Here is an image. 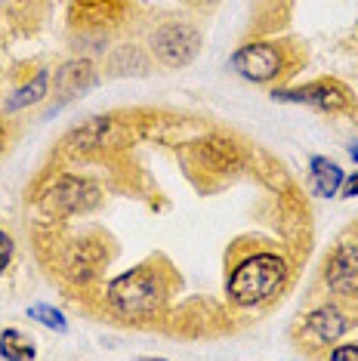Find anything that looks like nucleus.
<instances>
[{
    "label": "nucleus",
    "mask_w": 358,
    "mask_h": 361,
    "mask_svg": "<svg viewBox=\"0 0 358 361\" xmlns=\"http://www.w3.org/2000/svg\"><path fill=\"white\" fill-rule=\"evenodd\" d=\"M349 158H352V161L358 164V142H355V145H349Z\"/></svg>",
    "instance_id": "16"
},
{
    "label": "nucleus",
    "mask_w": 358,
    "mask_h": 361,
    "mask_svg": "<svg viewBox=\"0 0 358 361\" xmlns=\"http://www.w3.org/2000/svg\"><path fill=\"white\" fill-rule=\"evenodd\" d=\"M343 192H346V198H355V195H358V173H352V179L346 183Z\"/></svg>",
    "instance_id": "15"
},
{
    "label": "nucleus",
    "mask_w": 358,
    "mask_h": 361,
    "mask_svg": "<svg viewBox=\"0 0 358 361\" xmlns=\"http://www.w3.org/2000/svg\"><path fill=\"white\" fill-rule=\"evenodd\" d=\"M28 318H35L37 324L50 327V331H56V334H65V331H68V322H65L62 312L53 309V306H44V302H37V306H28Z\"/></svg>",
    "instance_id": "12"
},
{
    "label": "nucleus",
    "mask_w": 358,
    "mask_h": 361,
    "mask_svg": "<svg viewBox=\"0 0 358 361\" xmlns=\"http://www.w3.org/2000/svg\"><path fill=\"white\" fill-rule=\"evenodd\" d=\"M152 47L161 62L176 68V65H189L195 59V53H198V47H201V37H198V31L192 25H185V22H167V25H161L154 31Z\"/></svg>",
    "instance_id": "3"
},
{
    "label": "nucleus",
    "mask_w": 358,
    "mask_h": 361,
    "mask_svg": "<svg viewBox=\"0 0 358 361\" xmlns=\"http://www.w3.org/2000/svg\"><path fill=\"white\" fill-rule=\"evenodd\" d=\"M84 192H93L84 179H71V176H62L53 188V207L62 210V213H75V210H84L90 201H84Z\"/></svg>",
    "instance_id": "8"
},
{
    "label": "nucleus",
    "mask_w": 358,
    "mask_h": 361,
    "mask_svg": "<svg viewBox=\"0 0 358 361\" xmlns=\"http://www.w3.org/2000/svg\"><path fill=\"white\" fill-rule=\"evenodd\" d=\"M275 102H297V105H312L319 111H340L349 105L346 87H340L337 80H319V84L297 87V90H275Z\"/></svg>",
    "instance_id": "5"
},
{
    "label": "nucleus",
    "mask_w": 358,
    "mask_h": 361,
    "mask_svg": "<svg viewBox=\"0 0 358 361\" xmlns=\"http://www.w3.org/2000/svg\"><path fill=\"white\" fill-rule=\"evenodd\" d=\"M232 68L238 71L244 80H254V84H266V80L278 78L284 68V56L281 47L275 44H247L232 56Z\"/></svg>",
    "instance_id": "4"
},
{
    "label": "nucleus",
    "mask_w": 358,
    "mask_h": 361,
    "mask_svg": "<svg viewBox=\"0 0 358 361\" xmlns=\"http://www.w3.org/2000/svg\"><path fill=\"white\" fill-rule=\"evenodd\" d=\"M331 361H358V346H355V343L337 346V349L331 352Z\"/></svg>",
    "instance_id": "14"
},
{
    "label": "nucleus",
    "mask_w": 358,
    "mask_h": 361,
    "mask_svg": "<svg viewBox=\"0 0 358 361\" xmlns=\"http://www.w3.org/2000/svg\"><path fill=\"white\" fill-rule=\"evenodd\" d=\"M328 287L340 297H355L358 293V241H343L333 247L324 266Z\"/></svg>",
    "instance_id": "6"
},
{
    "label": "nucleus",
    "mask_w": 358,
    "mask_h": 361,
    "mask_svg": "<svg viewBox=\"0 0 358 361\" xmlns=\"http://www.w3.org/2000/svg\"><path fill=\"white\" fill-rule=\"evenodd\" d=\"M346 327H349V322H346V315L337 306H321V309L309 312L306 322H303V331L312 336L315 343H333V340H340V336L346 334Z\"/></svg>",
    "instance_id": "7"
},
{
    "label": "nucleus",
    "mask_w": 358,
    "mask_h": 361,
    "mask_svg": "<svg viewBox=\"0 0 358 361\" xmlns=\"http://www.w3.org/2000/svg\"><path fill=\"white\" fill-rule=\"evenodd\" d=\"M164 297H167V284L158 269L152 266L130 269V272L118 275L109 284V302L127 318L154 315L161 309V302H164Z\"/></svg>",
    "instance_id": "2"
},
{
    "label": "nucleus",
    "mask_w": 358,
    "mask_h": 361,
    "mask_svg": "<svg viewBox=\"0 0 358 361\" xmlns=\"http://www.w3.org/2000/svg\"><path fill=\"white\" fill-rule=\"evenodd\" d=\"M288 278V262L278 253H254L241 259L229 275V297L238 306H259L268 302L284 287Z\"/></svg>",
    "instance_id": "1"
},
{
    "label": "nucleus",
    "mask_w": 358,
    "mask_h": 361,
    "mask_svg": "<svg viewBox=\"0 0 358 361\" xmlns=\"http://www.w3.org/2000/svg\"><path fill=\"white\" fill-rule=\"evenodd\" d=\"M35 340H28L22 331H16V327L0 331V358L4 361H35Z\"/></svg>",
    "instance_id": "10"
},
{
    "label": "nucleus",
    "mask_w": 358,
    "mask_h": 361,
    "mask_svg": "<svg viewBox=\"0 0 358 361\" xmlns=\"http://www.w3.org/2000/svg\"><path fill=\"white\" fill-rule=\"evenodd\" d=\"M10 259H13V238L0 228V275L6 272V266H10Z\"/></svg>",
    "instance_id": "13"
},
{
    "label": "nucleus",
    "mask_w": 358,
    "mask_h": 361,
    "mask_svg": "<svg viewBox=\"0 0 358 361\" xmlns=\"http://www.w3.org/2000/svg\"><path fill=\"white\" fill-rule=\"evenodd\" d=\"M47 78H50V75H47V71H40L31 84H25L22 90H16V96L6 102V109L16 111V109H25V105H31V102H40V99H44V93H47Z\"/></svg>",
    "instance_id": "11"
},
{
    "label": "nucleus",
    "mask_w": 358,
    "mask_h": 361,
    "mask_svg": "<svg viewBox=\"0 0 358 361\" xmlns=\"http://www.w3.org/2000/svg\"><path fill=\"white\" fill-rule=\"evenodd\" d=\"M136 361H167V358H136Z\"/></svg>",
    "instance_id": "17"
},
{
    "label": "nucleus",
    "mask_w": 358,
    "mask_h": 361,
    "mask_svg": "<svg viewBox=\"0 0 358 361\" xmlns=\"http://www.w3.org/2000/svg\"><path fill=\"white\" fill-rule=\"evenodd\" d=\"M343 185V170H340L337 161L331 158H312V188L321 198H331V195L340 192Z\"/></svg>",
    "instance_id": "9"
}]
</instances>
